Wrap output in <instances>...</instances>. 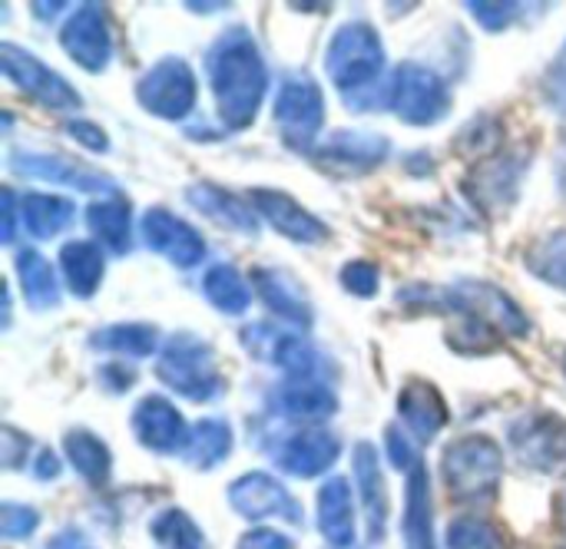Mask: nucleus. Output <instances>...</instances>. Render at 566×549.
Here are the masks:
<instances>
[{
  "label": "nucleus",
  "mask_w": 566,
  "mask_h": 549,
  "mask_svg": "<svg viewBox=\"0 0 566 549\" xmlns=\"http://www.w3.org/2000/svg\"><path fill=\"white\" fill-rule=\"evenodd\" d=\"M451 543H454V549H497L494 534H491L488 527H478V524H461V527H454Z\"/></svg>",
  "instance_id": "obj_2"
},
{
  "label": "nucleus",
  "mask_w": 566,
  "mask_h": 549,
  "mask_svg": "<svg viewBox=\"0 0 566 549\" xmlns=\"http://www.w3.org/2000/svg\"><path fill=\"white\" fill-rule=\"evenodd\" d=\"M345 487L342 484H335V487H328L325 490V497H322V527H325V534L335 540V543H345L348 540V534H352V524H348V500H345Z\"/></svg>",
  "instance_id": "obj_1"
}]
</instances>
